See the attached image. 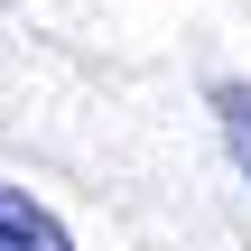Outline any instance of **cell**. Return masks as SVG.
Wrapping results in <instances>:
<instances>
[{
	"mask_svg": "<svg viewBox=\"0 0 251 251\" xmlns=\"http://www.w3.org/2000/svg\"><path fill=\"white\" fill-rule=\"evenodd\" d=\"M214 121H224V149L251 177V84H214Z\"/></svg>",
	"mask_w": 251,
	"mask_h": 251,
	"instance_id": "7a4b0ae2",
	"label": "cell"
},
{
	"mask_svg": "<svg viewBox=\"0 0 251 251\" xmlns=\"http://www.w3.org/2000/svg\"><path fill=\"white\" fill-rule=\"evenodd\" d=\"M0 251H75V233H65L28 186H9V177H0Z\"/></svg>",
	"mask_w": 251,
	"mask_h": 251,
	"instance_id": "6da1fadb",
	"label": "cell"
}]
</instances>
